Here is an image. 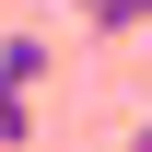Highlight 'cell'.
<instances>
[{
  "instance_id": "obj_3",
  "label": "cell",
  "mask_w": 152,
  "mask_h": 152,
  "mask_svg": "<svg viewBox=\"0 0 152 152\" xmlns=\"http://www.w3.org/2000/svg\"><path fill=\"white\" fill-rule=\"evenodd\" d=\"M140 140H152V117H140Z\"/></svg>"
},
{
  "instance_id": "obj_2",
  "label": "cell",
  "mask_w": 152,
  "mask_h": 152,
  "mask_svg": "<svg viewBox=\"0 0 152 152\" xmlns=\"http://www.w3.org/2000/svg\"><path fill=\"white\" fill-rule=\"evenodd\" d=\"M0 82H23V94H35V82H47V47H35V35H0Z\"/></svg>"
},
{
  "instance_id": "obj_1",
  "label": "cell",
  "mask_w": 152,
  "mask_h": 152,
  "mask_svg": "<svg viewBox=\"0 0 152 152\" xmlns=\"http://www.w3.org/2000/svg\"><path fill=\"white\" fill-rule=\"evenodd\" d=\"M70 12L94 23V35H140V23H152V0H70Z\"/></svg>"
}]
</instances>
